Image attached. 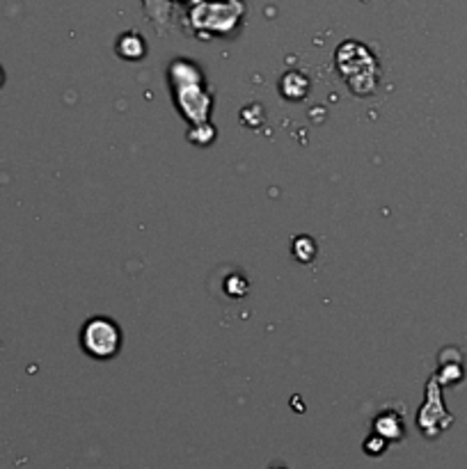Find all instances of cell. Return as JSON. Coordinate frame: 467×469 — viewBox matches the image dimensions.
Masks as SVG:
<instances>
[{
    "mask_svg": "<svg viewBox=\"0 0 467 469\" xmlns=\"http://www.w3.org/2000/svg\"><path fill=\"white\" fill-rule=\"evenodd\" d=\"M243 16V0H198L186 15V25L199 37H229L241 28Z\"/></svg>",
    "mask_w": 467,
    "mask_h": 469,
    "instance_id": "cell-1",
    "label": "cell"
},
{
    "mask_svg": "<svg viewBox=\"0 0 467 469\" xmlns=\"http://www.w3.org/2000/svg\"><path fill=\"white\" fill-rule=\"evenodd\" d=\"M174 94H177V108L181 115L193 126L209 124V112H211V92L202 85V73L189 60H177L170 67Z\"/></svg>",
    "mask_w": 467,
    "mask_h": 469,
    "instance_id": "cell-2",
    "label": "cell"
},
{
    "mask_svg": "<svg viewBox=\"0 0 467 469\" xmlns=\"http://www.w3.org/2000/svg\"><path fill=\"white\" fill-rule=\"evenodd\" d=\"M335 64L348 90L357 96L371 94L381 81V64L376 55L360 42H344L335 54Z\"/></svg>",
    "mask_w": 467,
    "mask_h": 469,
    "instance_id": "cell-3",
    "label": "cell"
},
{
    "mask_svg": "<svg viewBox=\"0 0 467 469\" xmlns=\"http://www.w3.org/2000/svg\"><path fill=\"white\" fill-rule=\"evenodd\" d=\"M124 344V335H122L120 326L108 317H94L83 326L81 330V346L92 359L99 362H108V359L117 357Z\"/></svg>",
    "mask_w": 467,
    "mask_h": 469,
    "instance_id": "cell-4",
    "label": "cell"
},
{
    "mask_svg": "<svg viewBox=\"0 0 467 469\" xmlns=\"http://www.w3.org/2000/svg\"><path fill=\"white\" fill-rule=\"evenodd\" d=\"M452 415H449L447 410H444L443 401H440V392H438V383H435V378L431 380L429 385V398H426L424 407H422V412H419V428H422V433H424L426 437H438L440 433L447 431L449 426H452Z\"/></svg>",
    "mask_w": 467,
    "mask_h": 469,
    "instance_id": "cell-5",
    "label": "cell"
},
{
    "mask_svg": "<svg viewBox=\"0 0 467 469\" xmlns=\"http://www.w3.org/2000/svg\"><path fill=\"white\" fill-rule=\"evenodd\" d=\"M142 7L147 12V19L154 25L159 34H168L172 28L174 0H142Z\"/></svg>",
    "mask_w": 467,
    "mask_h": 469,
    "instance_id": "cell-6",
    "label": "cell"
},
{
    "mask_svg": "<svg viewBox=\"0 0 467 469\" xmlns=\"http://www.w3.org/2000/svg\"><path fill=\"white\" fill-rule=\"evenodd\" d=\"M374 433L387 442L404 440V416L396 415V412H383V415L376 416V422H374Z\"/></svg>",
    "mask_w": 467,
    "mask_h": 469,
    "instance_id": "cell-7",
    "label": "cell"
},
{
    "mask_svg": "<svg viewBox=\"0 0 467 469\" xmlns=\"http://www.w3.org/2000/svg\"><path fill=\"white\" fill-rule=\"evenodd\" d=\"M117 54L122 55L124 60H140L145 58L147 54V44L145 39L140 37L138 33H124L120 37V42H117Z\"/></svg>",
    "mask_w": 467,
    "mask_h": 469,
    "instance_id": "cell-8",
    "label": "cell"
},
{
    "mask_svg": "<svg viewBox=\"0 0 467 469\" xmlns=\"http://www.w3.org/2000/svg\"><path fill=\"white\" fill-rule=\"evenodd\" d=\"M279 90H282V96L291 101H300L309 92V81L298 72H291L282 78L279 83Z\"/></svg>",
    "mask_w": 467,
    "mask_h": 469,
    "instance_id": "cell-9",
    "label": "cell"
},
{
    "mask_svg": "<svg viewBox=\"0 0 467 469\" xmlns=\"http://www.w3.org/2000/svg\"><path fill=\"white\" fill-rule=\"evenodd\" d=\"M385 449H387V440H383V437L376 435V433L365 442V451L369 455H381Z\"/></svg>",
    "mask_w": 467,
    "mask_h": 469,
    "instance_id": "cell-10",
    "label": "cell"
},
{
    "mask_svg": "<svg viewBox=\"0 0 467 469\" xmlns=\"http://www.w3.org/2000/svg\"><path fill=\"white\" fill-rule=\"evenodd\" d=\"M294 254H296V259H300V261H312L314 254H316V245H314L312 239L305 236V248L303 249L294 248Z\"/></svg>",
    "mask_w": 467,
    "mask_h": 469,
    "instance_id": "cell-11",
    "label": "cell"
},
{
    "mask_svg": "<svg viewBox=\"0 0 467 469\" xmlns=\"http://www.w3.org/2000/svg\"><path fill=\"white\" fill-rule=\"evenodd\" d=\"M0 83H3V69H0Z\"/></svg>",
    "mask_w": 467,
    "mask_h": 469,
    "instance_id": "cell-12",
    "label": "cell"
},
{
    "mask_svg": "<svg viewBox=\"0 0 467 469\" xmlns=\"http://www.w3.org/2000/svg\"><path fill=\"white\" fill-rule=\"evenodd\" d=\"M275 469H282V467H275Z\"/></svg>",
    "mask_w": 467,
    "mask_h": 469,
    "instance_id": "cell-13",
    "label": "cell"
}]
</instances>
